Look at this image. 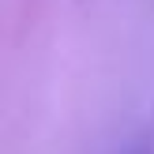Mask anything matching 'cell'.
Instances as JSON below:
<instances>
[]
</instances>
